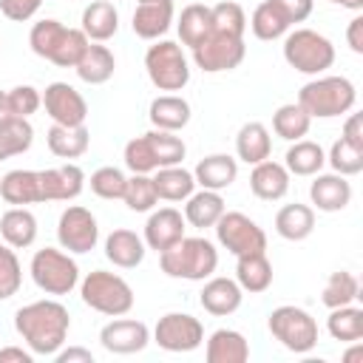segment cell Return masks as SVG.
Listing matches in <instances>:
<instances>
[{
  "label": "cell",
  "instance_id": "29",
  "mask_svg": "<svg viewBox=\"0 0 363 363\" xmlns=\"http://www.w3.org/2000/svg\"><path fill=\"white\" fill-rule=\"evenodd\" d=\"M235 284L250 295L267 292L272 286V264H269L267 252L238 255L235 258Z\"/></svg>",
  "mask_w": 363,
  "mask_h": 363
},
{
  "label": "cell",
  "instance_id": "14",
  "mask_svg": "<svg viewBox=\"0 0 363 363\" xmlns=\"http://www.w3.org/2000/svg\"><path fill=\"white\" fill-rule=\"evenodd\" d=\"M43 108L51 116L54 125L77 128V125H85V119H88V102H85V96L74 85H68V82H51V85H45V91H43Z\"/></svg>",
  "mask_w": 363,
  "mask_h": 363
},
{
  "label": "cell",
  "instance_id": "44",
  "mask_svg": "<svg viewBox=\"0 0 363 363\" xmlns=\"http://www.w3.org/2000/svg\"><path fill=\"white\" fill-rule=\"evenodd\" d=\"M122 159H125V167L130 173H153V170H159V159H156V150H153V142H150L147 133L130 139L125 145Z\"/></svg>",
  "mask_w": 363,
  "mask_h": 363
},
{
  "label": "cell",
  "instance_id": "58",
  "mask_svg": "<svg viewBox=\"0 0 363 363\" xmlns=\"http://www.w3.org/2000/svg\"><path fill=\"white\" fill-rule=\"evenodd\" d=\"M360 354H363V346H360V343L354 340V346H352V349H349V352L343 354V360H346V363H352V360H357Z\"/></svg>",
  "mask_w": 363,
  "mask_h": 363
},
{
  "label": "cell",
  "instance_id": "37",
  "mask_svg": "<svg viewBox=\"0 0 363 363\" xmlns=\"http://www.w3.org/2000/svg\"><path fill=\"white\" fill-rule=\"evenodd\" d=\"M176 28H179L182 45L196 48V45L213 31V11H210V6H204V3H190V6H184L182 14H179Z\"/></svg>",
  "mask_w": 363,
  "mask_h": 363
},
{
  "label": "cell",
  "instance_id": "57",
  "mask_svg": "<svg viewBox=\"0 0 363 363\" xmlns=\"http://www.w3.org/2000/svg\"><path fill=\"white\" fill-rule=\"evenodd\" d=\"M329 3L343 6V9H349V11H360V9H363V0H329Z\"/></svg>",
  "mask_w": 363,
  "mask_h": 363
},
{
  "label": "cell",
  "instance_id": "25",
  "mask_svg": "<svg viewBox=\"0 0 363 363\" xmlns=\"http://www.w3.org/2000/svg\"><path fill=\"white\" fill-rule=\"evenodd\" d=\"M207 363H247L250 343L238 329H216L204 346Z\"/></svg>",
  "mask_w": 363,
  "mask_h": 363
},
{
  "label": "cell",
  "instance_id": "50",
  "mask_svg": "<svg viewBox=\"0 0 363 363\" xmlns=\"http://www.w3.org/2000/svg\"><path fill=\"white\" fill-rule=\"evenodd\" d=\"M6 96H9L11 116H20V119H28L43 108V91H37L34 85H14L11 91H6Z\"/></svg>",
  "mask_w": 363,
  "mask_h": 363
},
{
  "label": "cell",
  "instance_id": "3",
  "mask_svg": "<svg viewBox=\"0 0 363 363\" xmlns=\"http://www.w3.org/2000/svg\"><path fill=\"white\" fill-rule=\"evenodd\" d=\"M159 267L167 278H184V281H204L218 267V250L213 241L193 235L179 238L173 247L159 252Z\"/></svg>",
  "mask_w": 363,
  "mask_h": 363
},
{
  "label": "cell",
  "instance_id": "53",
  "mask_svg": "<svg viewBox=\"0 0 363 363\" xmlns=\"http://www.w3.org/2000/svg\"><path fill=\"white\" fill-rule=\"evenodd\" d=\"M340 139H346V142L354 145V147H363V116H360V113H349V116H346Z\"/></svg>",
  "mask_w": 363,
  "mask_h": 363
},
{
  "label": "cell",
  "instance_id": "17",
  "mask_svg": "<svg viewBox=\"0 0 363 363\" xmlns=\"http://www.w3.org/2000/svg\"><path fill=\"white\" fill-rule=\"evenodd\" d=\"M184 230H187V221L176 207H159V210H150L142 238H145L147 250L162 252V250L173 247L179 238H184Z\"/></svg>",
  "mask_w": 363,
  "mask_h": 363
},
{
  "label": "cell",
  "instance_id": "28",
  "mask_svg": "<svg viewBox=\"0 0 363 363\" xmlns=\"http://www.w3.org/2000/svg\"><path fill=\"white\" fill-rule=\"evenodd\" d=\"M82 34L91 43H105L119 31V11L111 0H94L82 11Z\"/></svg>",
  "mask_w": 363,
  "mask_h": 363
},
{
  "label": "cell",
  "instance_id": "42",
  "mask_svg": "<svg viewBox=\"0 0 363 363\" xmlns=\"http://www.w3.org/2000/svg\"><path fill=\"white\" fill-rule=\"evenodd\" d=\"M360 298V281L354 278V272L349 269H337L326 278L323 284V292H320V303L326 309H335V306H346V303H354Z\"/></svg>",
  "mask_w": 363,
  "mask_h": 363
},
{
  "label": "cell",
  "instance_id": "27",
  "mask_svg": "<svg viewBox=\"0 0 363 363\" xmlns=\"http://www.w3.org/2000/svg\"><path fill=\"white\" fill-rule=\"evenodd\" d=\"M147 119L156 130H182L187 122H190V102L179 94H162L150 102L147 108Z\"/></svg>",
  "mask_w": 363,
  "mask_h": 363
},
{
  "label": "cell",
  "instance_id": "20",
  "mask_svg": "<svg viewBox=\"0 0 363 363\" xmlns=\"http://www.w3.org/2000/svg\"><path fill=\"white\" fill-rule=\"evenodd\" d=\"M309 199L320 213H340L352 201V184L349 176L340 173H315L309 184Z\"/></svg>",
  "mask_w": 363,
  "mask_h": 363
},
{
  "label": "cell",
  "instance_id": "30",
  "mask_svg": "<svg viewBox=\"0 0 363 363\" xmlns=\"http://www.w3.org/2000/svg\"><path fill=\"white\" fill-rule=\"evenodd\" d=\"M227 207H224V199H221V193H216V190H193L187 199H184V221L190 224V227H196V230H204V227H213L218 218H221V213H224Z\"/></svg>",
  "mask_w": 363,
  "mask_h": 363
},
{
  "label": "cell",
  "instance_id": "18",
  "mask_svg": "<svg viewBox=\"0 0 363 363\" xmlns=\"http://www.w3.org/2000/svg\"><path fill=\"white\" fill-rule=\"evenodd\" d=\"M241 301H244V289L235 284V278H224V275L204 278V286L199 292V303L204 306V312L216 318L233 315L241 306Z\"/></svg>",
  "mask_w": 363,
  "mask_h": 363
},
{
  "label": "cell",
  "instance_id": "54",
  "mask_svg": "<svg viewBox=\"0 0 363 363\" xmlns=\"http://www.w3.org/2000/svg\"><path fill=\"white\" fill-rule=\"evenodd\" d=\"M57 363H94V354L82 346H68V349H60L54 354Z\"/></svg>",
  "mask_w": 363,
  "mask_h": 363
},
{
  "label": "cell",
  "instance_id": "26",
  "mask_svg": "<svg viewBox=\"0 0 363 363\" xmlns=\"http://www.w3.org/2000/svg\"><path fill=\"white\" fill-rule=\"evenodd\" d=\"M74 71H77V77H79L82 82H88V85H105V82L113 77V71H116V57H113V51H111L108 45H102V43H88V48L82 51V57H79V62L74 65Z\"/></svg>",
  "mask_w": 363,
  "mask_h": 363
},
{
  "label": "cell",
  "instance_id": "11",
  "mask_svg": "<svg viewBox=\"0 0 363 363\" xmlns=\"http://www.w3.org/2000/svg\"><path fill=\"white\" fill-rule=\"evenodd\" d=\"M193 51V62L196 68H201L204 74H221V71H233L244 62L247 57V45L244 37H233V34H221V31H210Z\"/></svg>",
  "mask_w": 363,
  "mask_h": 363
},
{
  "label": "cell",
  "instance_id": "1",
  "mask_svg": "<svg viewBox=\"0 0 363 363\" xmlns=\"http://www.w3.org/2000/svg\"><path fill=\"white\" fill-rule=\"evenodd\" d=\"M14 329L23 337V343L34 352V357H54L68 337L71 315L60 301L43 298L14 312Z\"/></svg>",
  "mask_w": 363,
  "mask_h": 363
},
{
  "label": "cell",
  "instance_id": "39",
  "mask_svg": "<svg viewBox=\"0 0 363 363\" xmlns=\"http://www.w3.org/2000/svg\"><path fill=\"white\" fill-rule=\"evenodd\" d=\"M326 329H329V335H332L335 340H340V343H354V340H360V337H363V309L354 306V303L329 309Z\"/></svg>",
  "mask_w": 363,
  "mask_h": 363
},
{
  "label": "cell",
  "instance_id": "51",
  "mask_svg": "<svg viewBox=\"0 0 363 363\" xmlns=\"http://www.w3.org/2000/svg\"><path fill=\"white\" fill-rule=\"evenodd\" d=\"M43 0H0V11L11 23H26L40 11Z\"/></svg>",
  "mask_w": 363,
  "mask_h": 363
},
{
  "label": "cell",
  "instance_id": "35",
  "mask_svg": "<svg viewBox=\"0 0 363 363\" xmlns=\"http://www.w3.org/2000/svg\"><path fill=\"white\" fill-rule=\"evenodd\" d=\"M153 187L162 201H184L196 190V179H193V170L182 164H170V167L153 170Z\"/></svg>",
  "mask_w": 363,
  "mask_h": 363
},
{
  "label": "cell",
  "instance_id": "34",
  "mask_svg": "<svg viewBox=\"0 0 363 363\" xmlns=\"http://www.w3.org/2000/svg\"><path fill=\"white\" fill-rule=\"evenodd\" d=\"M315 230V210L309 204H284L275 213V233L286 241H303Z\"/></svg>",
  "mask_w": 363,
  "mask_h": 363
},
{
  "label": "cell",
  "instance_id": "40",
  "mask_svg": "<svg viewBox=\"0 0 363 363\" xmlns=\"http://www.w3.org/2000/svg\"><path fill=\"white\" fill-rule=\"evenodd\" d=\"M31 142H34V128L28 119L9 116L0 122V162L26 153L31 147Z\"/></svg>",
  "mask_w": 363,
  "mask_h": 363
},
{
  "label": "cell",
  "instance_id": "46",
  "mask_svg": "<svg viewBox=\"0 0 363 363\" xmlns=\"http://www.w3.org/2000/svg\"><path fill=\"white\" fill-rule=\"evenodd\" d=\"M326 162L332 164V173L357 176L363 170V147H354L346 139H335L329 153H326Z\"/></svg>",
  "mask_w": 363,
  "mask_h": 363
},
{
  "label": "cell",
  "instance_id": "24",
  "mask_svg": "<svg viewBox=\"0 0 363 363\" xmlns=\"http://www.w3.org/2000/svg\"><path fill=\"white\" fill-rule=\"evenodd\" d=\"M0 196L11 207H26V204H40V170H9L0 176Z\"/></svg>",
  "mask_w": 363,
  "mask_h": 363
},
{
  "label": "cell",
  "instance_id": "4",
  "mask_svg": "<svg viewBox=\"0 0 363 363\" xmlns=\"http://www.w3.org/2000/svg\"><path fill=\"white\" fill-rule=\"evenodd\" d=\"M357 102V88L349 77H315L298 91V105L312 119H332L349 113Z\"/></svg>",
  "mask_w": 363,
  "mask_h": 363
},
{
  "label": "cell",
  "instance_id": "2",
  "mask_svg": "<svg viewBox=\"0 0 363 363\" xmlns=\"http://www.w3.org/2000/svg\"><path fill=\"white\" fill-rule=\"evenodd\" d=\"M88 37L82 34V28H68L54 17H45L40 23L31 26L28 31V45L37 57L60 65V68H74L82 57V51L88 48Z\"/></svg>",
  "mask_w": 363,
  "mask_h": 363
},
{
  "label": "cell",
  "instance_id": "41",
  "mask_svg": "<svg viewBox=\"0 0 363 363\" xmlns=\"http://www.w3.org/2000/svg\"><path fill=\"white\" fill-rule=\"evenodd\" d=\"M309 128H312V116H309L298 102H286V105H281V108L272 113V130H275L281 139H286V142L303 139V136L309 133Z\"/></svg>",
  "mask_w": 363,
  "mask_h": 363
},
{
  "label": "cell",
  "instance_id": "13",
  "mask_svg": "<svg viewBox=\"0 0 363 363\" xmlns=\"http://www.w3.org/2000/svg\"><path fill=\"white\" fill-rule=\"evenodd\" d=\"M57 241L62 250L74 252V255H82V252H91L99 241V224H96V216L82 207V204H71L60 213V221H57Z\"/></svg>",
  "mask_w": 363,
  "mask_h": 363
},
{
  "label": "cell",
  "instance_id": "52",
  "mask_svg": "<svg viewBox=\"0 0 363 363\" xmlns=\"http://www.w3.org/2000/svg\"><path fill=\"white\" fill-rule=\"evenodd\" d=\"M278 3V9L286 14V20L295 26V23H303L309 14H312V9H315V0H275Z\"/></svg>",
  "mask_w": 363,
  "mask_h": 363
},
{
  "label": "cell",
  "instance_id": "21",
  "mask_svg": "<svg viewBox=\"0 0 363 363\" xmlns=\"http://www.w3.org/2000/svg\"><path fill=\"white\" fill-rule=\"evenodd\" d=\"M250 190L261 201H278V199H284L289 193V170L281 162L264 159V162L252 164Z\"/></svg>",
  "mask_w": 363,
  "mask_h": 363
},
{
  "label": "cell",
  "instance_id": "36",
  "mask_svg": "<svg viewBox=\"0 0 363 363\" xmlns=\"http://www.w3.org/2000/svg\"><path fill=\"white\" fill-rule=\"evenodd\" d=\"M323 164H326V153L312 139L292 142L286 156H284V167L289 170V176H315L323 170Z\"/></svg>",
  "mask_w": 363,
  "mask_h": 363
},
{
  "label": "cell",
  "instance_id": "5",
  "mask_svg": "<svg viewBox=\"0 0 363 363\" xmlns=\"http://www.w3.org/2000/svg\"><path fill=\"white\" fill-rule=\"evenodd\" d=\"M79 298H82L85 306H91L94 312L108 315V318L128 315L133 309V301H136L130 284L122 275L108 272V269L88 272L79 281Z\"/></svg>",
  "mask_w": 363,
  "mask_h": 363
},
{
  "label": "cell",
  "instance_id": "49",
  "mask_svg": "<svg viewBox=\"0 0 363 363\" xmlns=\"http://www.w3.org/2000/svg\"><path fill=\"white\" fill-rule=\"evenodd\" d=\"M20 284H23V267L14 247L0 244V301H9L11 295H17Z\"/></svg>",
  "mask_w": 363,
  "mask_h": 363
},
{
  "label": "cell",
  "instance_id": "45",
  "mask_svg": "<svg viewBox=\"0 0 363 363\" xmlns=\"http://www.w3.org/2000/svg\"><path fill=\"white\" fill-rule=\"evenodd\" d=\"M210 11H213V31L244 37V31H247V14H244V9L235 0H221V3L210 6Z\"/></svg>",
  "mask_w": 363,
  "mask_h": 363
},
{
  "label": "cell",
  "instance_id": "43",
  "mask_svg": "<svg viewBox=\"0 0 363 363\" xmlns=\"http://www.w3.org/2000/svg\"><path fill=\"white\" fill-rule=\"evenodd\" d=\"M122 201H125L128 210H133V213H150V210L159 204V196H156V187H153V176H150V173H133V176L125 182Z\"/></svg>",
  "mask_w": 363,
  "mask_h": 363
},
{
  "label": "cell",
  "instance_id": "8",
  "mask_svg": "<svg viewBox=\"0 0 363 363\" xmlns=\"http://www.w3.org/2000/svg\"><path fill=\"white\" fill-rule=\"evenodd\" d=\"M267 329L284 349L295 354H306L318 346V320L301 306L284 303L272 309L267 318Z\"/></svg>",
  "mask_w": 363,
  "mask_h": 363
},
{
  "label": "cell",
  "instance_id": "6",
  "mask_svg": "<svg viewBox=\"0 0 363 363\" xmlns=\"http://www.w3.org/2000/svg\"><path fill=\"white\" fill-rule=\"evenodd\" d=\"M284 60L306 77H320L335 65V45L315 28H295L284 34Z\"/></svg>",
  "mask_w": 363,
  "mask_h": 363
},
{
  "label": "cell",
  "instance_id": "59",
  "mask_svg": "<svg viewBox=\"0 0 363 363\" xmlns=\"http://www.w3.org/2000/svg\"><path fill=\"white\" fill-rule=\"evenodd\" d=\"M9 116H11V111H9V96H6V91H0V122L9 119Z\"/></svg>",
  "mask_w": 363,
  "mask_h": 363
},
{
  "label": "cell",
  "instance_id": "55",
  "mask_svg": "<svg viewBox=\"0 0 363 363\" xmlns=\"http://www.w3.org/2000/svg\"><path fill=\"white\" fill-rule=\"evenodd\" d=\"M346 43L354 54H363V17H352L349 20V28H346Z\"/></svg>",
  "mask_w": 363,
  "mask_h": 363
},
{
  "label": "cell",
  "instance_id": "48",
  "mask_svg": "<svg viewBox=\"0 0 363 363\" xmlns=\"http://www.w3.org/2000/svg\"><path fill=\"white\" fill-rule=\"evenodd\" d=\"M150 142H153V150H156V159H159V167H170V164H182L184 156H187V145L182 142V136L170 133V130H147Z\"/></svg>",
  "mask_w": 363,
  "mask_h": 363
},
{
  "label": "cell",
  "instance_id": "19",
  "mask_svg": "<svg viewBox=\"0 0 363 363\" xmlns=\"http://www.w3.org/2000/svg\"><path fill=\"white\" fill-rule=\"evenodd\" d=\"M173 0H139L130 17V28L142 40H159L173 26Z\"/></svg>",
  "mask_w": 363,
  "mask_h": 363
},
{
  "label": "cell",
  "instance_id": "22",
  "mask_svg": "<svg viewBox=\"0 0 363 363\" xmlns=\"http://www.w3.org/2000/svg\"><path fill=\"white\" fill-rule=\"evenodd\" d=\"M145 252H147L145 238L136 235L133 230L119 227V230H111L108 238H105V258H108L113 267H119V269H133V267H139V264L145 261Z\"/></svg>",
  "mask_w": 363,
  "mask_h": 363
},
{
  "label": "cell",
  "instance_id": "38",
  "mask_svg": "<svg viewBox=\"0 0 363 363\" xmlns=\"http://www.w3.org/2000/svg\"><path fill=\"white\" fill-rule=\"evenodd\" d=\"M250 28H252V34H255L258 40L272 43V40L284 37V34L292 28V23L286 20V14L278 9L275 0H264V3L255 6L252 17H250Z\"/></svg>",
  "mask_w": 363,
  "mask_h": 363
},
{
  "label": "cell",
  "instance_id": "12",
  "mask_svg": "<svg viewBox=\"0 0 363 363\" xmlns=\"http://www.w3.org/2000/svg\"><path fill=\"white\" fill-rule=\"evenodd\" d=\"M153 343H159V349L173 354L193 352L204 343V326L199 318L187 312H167L153 326Z\"/></svg>",
  "mask_w": 363,
  "mask_h": 363
},
{
  "label": "cell",
  "instance_id": "31",
  "mask_svg": "<svg viewBox=\"0 0 363 363\" xmlns=\"http://www.w3.org/2000/svg\"><path fill=\"white\" fill-rule=\"evenodd\" d=\"M0 235L14 250L31 247L34 238H37V218H34V213L28 207H9L0 216Z\"/></svg>",
  "mask_w": 363,
  "mask_h": 363
},
{
  "label": "cell",
  "instance_id": "32",
  "mask_svg": "<svg viewBox=\"0 0 363 363\" xmlns=\"http://www.w3.org/2000/svg\"><path fill=\"white\" fill-rule=\"evenodd\" d=\"M269 153H272V136H269L267 125L244 122L235 133V156L247 164H258V162L269 159Z\"/></svg>",
  "mask_w": 363,
  "mask_h": 363
},
{
  "label": "cell",
  "instance_id": "7",
  "mask_svg": "<svg viewBox=\"0 0 363 363\" xmlns=\"http://www.w3.org/2000/svg\"><path fill=\"white\" fill-rule=\"evenodd\" d=\"M31 281L37 284V289H43L45 295H71L79 284V267L71 258V252L57 250V247H43L31 255L28 264Z\"/></svg>",
  "mask_w": 363,
  "mask_h": 363
},
{
  "label": "cell",
  "instance_id": "23",
  "mask_svg": "<svg viewBox=\"0 0 363 363\" xmlns=\"http://www.w3.org/2000/svg\"><path fill=\"white\" fill-rule=\"evenodd\" d=\"M193 179H196L199 187L221 193L238 179V159H233L227 153H210L196 164Z\"/></svg>",
  "mask_w": 363,
  "mask_h": 363
},
{
  "label": "cell",
  "instance_id": "47",
  "mask_svg": "<svg viewBox=\"0 0 363 363\" xmlns=\"http://www.w3.org/2000/svg\"><path fill=\"white\" fill-rule=\"evenodd\" d=\"M125 182H128V176H125L119 167H113V164H105V167L94 170L91 179H88L91 193L99 196V199H105V201H116V199H122V193H125Z\"/></svg>",
  "mask_w": 363,
  "mask_h": 363
},
{
  "label": "cell",
  "instance_id": "56",
  "mask_svg": "<svg viewBox=\"0 0 363 363\" xmlns=\"http://www.w3.org/2000/svg\"><path fill=\"white\" fill-rule=\"evenodd\" d=\"M34 352L23 349V346H3L0 349V363H31Z\"/></svg>",
  "mask_w": 363,
  "mask_h": 363
},
{
  "label": "cell",
  "instance_id": "9",
  "mask_svg": "<svg viewBox=\"0 0 363 363\" xmlns=\"http://www.w3.org/2000/svg\"><path fill=\"white\" fill-rule=\"evenodd\" d=\"M145 71H147V79L159 91H167V94L182 91L190 82V62L182 45L173 40H153V45H147Z\"/></svg>",
  "mask_w": 363,
  "mask_h": 363
},
{
  "label": "cell",
  "instance_id": "33",
  "mask_svg": "<svg viewBox=\"0 0 363 363\" xmlns=\"http://www.w3.org/2000/svg\"><path fill=\"white\" fill-rule=\"evenodd\" d=\"M45 145L57 159H79L91 145V133L85 125H51L45 133Z\"/></svg>",
  "mask_w": 363,
  "mask_h": 363
},
{
  "label": "cell",
  "instance_id": "16",
  "mask_svg": "<svg viewBox=\"0 0 363 363\" xmlns=\"http://www.w3.org/2000/svg\"><path fill=\"white\" fill-rule=\"evenodd\" d=\"M82 190H85V173L74 162L40 170V196H43V201H74Z\"/></svg>",
  "mask_w": 363,
  "mask_h": 363
},
{
  "label": "cell",
  "instance_id": "10",
  "mask_svg": "<svg viewBox=\"0 0 363 363\" xmlns=\"http://www.w3.org/2000/svg\"><path fill=\"white\" fill-rule=\"evenodd\" d=\"M213 227H216L218 244L235 258L250 252H267V233L258 227V221H252L238 210H224Z\"/></svg>",
  "mask_w": 363,
  "mask_h": 363
},
{
  "label": "cell",
  "instance_id": "15",
  "mask_svg": "<svg viewBox=\"0 0 363 363\" xmlns=\"http://www.w3.org/2000/svg\"><path fill=\"white\" fill-rule=\"evenodd\" d=\"M99 343L111 354H136L150 343V329L147 323L136 318H113L99 329Z\"/></svg>",
  "mask_w": 363,
  "mask_h": 363
}]
</instances>
